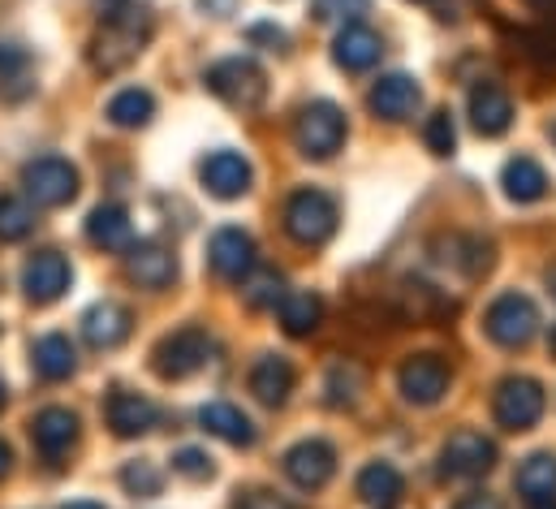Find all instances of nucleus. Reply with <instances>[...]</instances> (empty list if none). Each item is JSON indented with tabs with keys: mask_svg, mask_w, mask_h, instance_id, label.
<instances>
[{
	"mask_svg": "<svg viewBox=\"0 0 556 509\" xmlns=\"http://www.w3.org/2000/svg\"><path fill=\"white\" fill-rule=\"evenodd\" d=\"M155 17L139 0H126L117 9H104V22L96 26L91 44H87V61L96 74H122L126 65H135L142 48L151 44Z\"/></svg>",
	"mask_w": 556,
	"mask_h": 509,
	"instance_id": "1",
	"label": "nucleus"
},
{
	"mask_svg": "<svg viewBox=\"0 0 556 509\" xmlns=\"http://www.w3.org/2000/svg\"><path fill=\"white\" fill-rule=\"evenodd\" d=\"M203 83H207V91H212L220 104L242 109V113H255V109L264 104V96H268V74H264V65L251 61V57H225V61H216V65L203 74Z\"/></svg>",
	"mask_w": 556,
	"mask_h": 509,
	"instance_id": "2",
	"label": "nucleus"
},
{
	"mask_svg": "<svg viewBox=\"0 0 556 509\" xmlns=\"http://www.w3.org/2000/svg\"><path fill=\"white\" fill-rule=\"evenodd\" d=\"M212 337L199 328V324H181V328H173V333H164L160 342H155V350H151V372L160 376V381H190L194 372H203L207 368V359H212Z\"/></svg>",
	"mask_w": 556,
	"mask_h": 509,
	"instance_id": "3",
	"label": "nucleus"
},
{
	"mask_svg": "<svg viewBox=\"0 0 556 509\" xmlns=\"http://www.w3.org/2000/svg\"><path fill=\"white\" fill-rule=\"evenodd\" d=\"M337 225H341V208H337L332 195H324V190H298V195H289V203H285V234L298 247H324V243H332Z\"/></svg>",
	"mask_w": 556,
	"mask_h": 509,
	"instance_id": "4",
	"label": "nucleus"
},
{
	"mask_svg": "<svg viewBox=\"0 0 556 509\" xmlns=\"http://www.w3.org/2000/svg\"><path fill=\"white\" fill-rule=\"evenodd\" d=\"M488 337L501 346V350H522L535 342L540 333V307L527 298V294H501L492 307H488V320H483Z\"/></svg>",
	"mask_w": 556,
	"mask_h": 509,
	"instance_id": "5",
	"label": "nucleus"
},
{
	"mask_svg": "<svg viewBox=\"0 0 556 509\" xmlns=\"http://www.w3.org/2000/svg\"><path fill=\"white\" fill-rule=\"evenodd\" d=\"M22 186L35 208H65L78 199V169L65 156H39L22 169Z\"/></svg>",
	"mask_w": 556,
	"mask_h": 509,
	"instance_id": "6",
	"label": "nucleus"
},
{
	"mask_svg": "<svg viewBox=\"0 0 556 509\" xmlns=\"http://www.w3.org/2000/svg\"><path fill=\"white\" fill-rule=\"evenodd\" d=\"M293 142L306 160H328L341 151L345 142V113L332 104V100H315L302 109L298 126H293Z\"/></svg>",
	"mask_w": 556,
	"mask_h": 509,
	"instance_id": "7",
	"label": "nucleus"
},
{
	"mask_svg": "<svg viewBox=\"0 0 556 509\" xmlns=\"http://www.w3.org/2000/svg\"><path fill=\"white\" fill-rule=\"evenodd\" d=\"M544 406H548L544 384L531 381V376H509L496 388V406L492 410H496V423L505 432H531L544 419Z\"/></svg>",
	"mask_w": 556,
	"mask_h": 509,
	"instance_id": "8",
	"label": "nucleus"
},
{
	"mask_svg": "<svg viewBox=\"0 0 556 509\" xmlns=\"http://www.w3.org/2000/svg\"><path fill=\"white\" fill-rule=\"evenodd\" d=\"M492 467H496V445L475 427H457L440 449V471L448 480H483Z\"/></svg>",
	"mask_w": 556,
	"mask_h": 509,
	"instance_id": "9",
	"label": "nucleus"
},
{
	"mask_svg": "<svg viewBox=\"0 0 556 509\" xmlns=\"http://www.w3.org/2000/svg\"><path fill=\"white\" fill-rule=\"evenodd\" d=\"M285 475H289L293 488L319 493V488H328V480L337 475V449H332L328 440H319V436L298 440V445L285 454Z\"/></svg>",
	"mask_w": 556,
	"mask_h": 509,
	"instance_id": "10",
	"label": "nucleus"
},
{
	"mask_svg": "<svg viewBox=\"0 0 556 509\" xmlns=\"http://www.w3.org/2000/svg\"><path fill=\"white\" fill-rule=\"evenodd\" d=\"M74 281V268L61 251H35L22 268V294L35 302V307H48L56 302Z\"/></svg>",
	"mask_w": 556,
	"mask_h": 509,
	"instance_id": "11",
	"label": "nucleus"
},
{
	"mask_svg": "<svg viewBox=\"0 0 556 509\" xmlns=\"http://www.w3.org/2000/svg\"><path fill=\"white\" fill-rule=\"evenodd\" d=\"M207 263H212V272H216L220 281H229V285L247 281V276L255 272V238H251L247 229H238V225L216 229L212 243H207Z\"/></svg>",
	"mask_w": 556,
	"mask_h": 509,
	"instance_id": "12",
	"label": "nucleus"
},
{
	"mask_svg": "<svg viewBox=\"0 0 556 509\" xmlns=\"http://www.w3.org/2000/svg\"><path fill=\"white\" fill-rule=\"evenodd\" d=\"M78 432H83V423H78V414L65 410V406H48V410H39V414L30 419V440H35V449H39L43 462L70 458V449L78 445Z\"/></svg>",
	"mask_w": 556,
	"mask_h": 509,
	"instance_id": "13",
	"label": "nucleus"
},
{
	"mask_svg": "<svg viewBox=\"0 0 556 509\" xmlns=\"http://www.w3.org/2000/svg\"><path fill=\"white\" fill-rule=\"evenodd\" d=\"M199 182L212 199H242L251 190L255 173H251L247 156H238V151H207L199 164Z\"/></svg>",
	"mask_w": 556,
	"mask_h": 509,
	"instance_id": "14",
	"label": "nucleus"
},
{
	"mask_svg": "<svg viewBox=\"0 0 556 509\" xmlns=\"http://www.w3.org/2000/svg\"><path fill=\"white\" fill-rule=\"evenodd\" d=\"M104 419H109L113 436L135 440V436H147V432L160 423V406H155L147 393L113 388V393H109V401H104Z\"/></svg>",
	"mask_w": 556,
	"mask_h": 509,
	"instance_id": "15",
	"label": "nucleus"
},
{
	"mask_svg": "<svg viewBox=\"0 0 556 509\" xmlns=\"http://www.w3.org/2000/svg\"><path fill=\"white\" fill-rule=\"evenodd\" d=\"M448 381L453 376H448V368H444L440 355H415L397 372V388H402V397L410 406H435L448 393Z\"/></svg>",
	"mask_w": 556,
	"mask_h": 509,
	"instance_id": "16",
	"label": "nucleus"
},
{
	"mask_svg": "<svg viewBox=\"0 0 556 509\" xmlns=\"http://www.w3.org/2000/svg\"><path fill=\"white\" fill-rule=\"evenodd\" d=\"M130 333H135V315H130V307H122L113 298L91 302L83 311V337L91 350H117L122 342H130Z\"/></svg>",
	"mask_w": 556,
	"mask_h": 509,
	"instance_id": "17",
	"label": "nucleus"
},
{
	"mask_svg": "<svg viewBox=\"0 0 556 509\" xmlns=\"http://www.w3.org/2000/svg\"><path fill=\"white\" fill-rule=\"evenodd\" d=\"M367 104H371V113L384 117V122H410L418 113V104H422V91H418V83L410 74H384V78L371 87Z\"/></svg>",
	"mask_w": 556,
	"mask_h": 509,
	"instance_id": "18",
	"label": "nucleus"
},
{
	"mask_svg": "<svg viewBox=\"0 0 556 509\" xmlns=\"http://www.w3.org/2000/svg\"><path fill=\"white\" fill-rule=\"evenodd\" d=\"M380 52H384V44H380V35H376L367 22H345V26L337 30L332 61H337L341 70L363 74V70H371V65L380 61Z\"/></svg>",
	"mask_w": 556,
	"mask_h": 509,
	"instance_id": "19",
	"label": "nucleus"
},
{
	"mask_svg": "<svg viewBox=\"0 0 556 509\" xmlns=\"http://www.w3.org/2000/svg\"><path fill=\"white\" fill-rule=\"evenodd\" d=\"M126 272L142 289H168L177 281V254L160 243H139L126 251Z\"/></svg>",
	"mask_w": 556,
	"mask_h": 509,
	"instance_id": "20",
	"label": "nucleus"
},
{
	"mask_svg": "<svg viewBox=\"0 0 556 509\" xmlns=\"http://www.w3.org/2000/svg\"><path fill=\"white\" fill-rule=\"evenodd\" d=\"M199 427L233 449H251L255 445V423L233 406V401H207L199 406Z\"/></svg>",
	"mask_w": 556,
	"mask_h": 509,
	"instance_id": "21",
	"label": "nucleus"
},
{
	"mask_svg": "<svg viewBox=\"0 0 556 509\" xmlns=\"http://www.w3.org/2000/svg\"><path fill=\"white\" fill-rule=\"evenodd\" d=\"M470 126L479 129L483 138H501L505 129L514 126V100L496 83L470 87Z\"/></svg>",
	"mask_w": 556,
	"mask_h": 509,
	"instance_id": "22",
	"label": "nucleus"
},
{
	"mask_svg": "<svg viewBox=\"0 0 556 509\" xmlns=\"http://www.w3.org/2000/svg\"><path fill=\"white\" fill-rule=\"evenodd\" d=\"M30 368H35L39 381L61 384L78 372V350H74V342H70L65 333H43V337L30 346Z\"/></svg>",
	"mask_w": 556,
	"mask_h": 509,
	"instance_id": "23",
	"label": "nucleus"
},
{
	"mask_svg": "<svg viewBox=\"0 0 556 509\" xmlns=\"http://www.w3.org/2000/svg\"><path fill=\"white\" fill-rule=\"evenodd\" d=\"M87 243L100 247V251H130V247H135L130 212H126L122 203H100V208L87 216Z\"/></svg>",
	"mask_w": 556,
	"mask_h": 509,
	"instance_id": "24",
	"label": "nucleus"
},
{
	"mask_svg": "<svg viewBox=\"0 0 556 509\" xmlns=\"http://www.w3.org/2000/svg\"><path fill=\"white\" fill-rule=\"evenodd\" d=\"M406 497V480L393 462H371L358 475V501L367 509H397Z\"/></svg>",
	"mask_w": 556,
	"mask_h": 509,
	"instance_id": "25",
	"label": "nucleus"
},
{
	"mask_svg": "<svg viewBox=\"0 0 556 509\" xmlns=\"http://www.w3.org/2000/svg\"><path fill=\"white\" fill-rule=\"evenodd\" d=\"M293 384H298V372H293V363L280 359V355H264V359L251 368V393H255L264 406H285L289 393H293Z\"/></svg>",
	"mask_w": 556,
	"mask_h": 509,
	"instance_id": "26",
	"label": "nucleus"
},
{
	"mask_svg": "<svg viewBox=\"0 0 556 509\" xmlns=\"http://www.w3.org/2000/svg\"><path fill=\"white\" fill-rule=\"evenodd\" d=\"M501 186H505V195H509L514 203H540V199L548 195V173H544L540 160L514 156V160L501 169Z\"/></svg>",
	"mask_w": 556,
	"mask_h": 509,
	"instance_id": "27",
	"label": "nucleus"
},
{
	"mask_svg": "<svg viewBox=\"0 0 556 509\" xmlns=\"http://www.w3.org/2000/svg\"><path fill=\"white\" fill-rule=\"evenodd\" d=\"M514 484H518V493L527 497V506H531V501H556V458L553 454H531V458L518 467Z\"/></svg>",
	"mask_w": 556,
	"mask_h": 509,
	"instance_id": "28",
	"label": "nucleus"
},
{
	"mask_svg": "<svg viewBox=\"0 0 556 509\" xmlns=\"http://www.w3.org/2000/svg\"><path fill=\"white\" fill-rule=\"evenodd\" d=\"M104 117H109L117 129L151 126V117H155V96H151V91H142V87H126V91H117V96L109 100Z\"/></svg>",
	"mask_w": 556,
	"mask_h": 509,
	"instance_id": "29",
	"label": "nucleus"
},
{
	"mask_svg": "<svg viewBox=\"0 0 556 509\" xmlns=\"http://www.w3.org/2000/svg\"><path fill=\"white\" fill-rule=\"evenodd\" d=\"M319 320H324L319 294L298 289V294H285V298H280V324H285L289 337H311V333L319 328Z\"/></svg>",
	"mask_w": 556,
	"mask_h": 509,
	"instance_id": "30",
	"label": "nucleus"
},
{
	"mask_svg": "<svg viewBox=\"0 0 556 509\" xmlns=\"http://www.w3.org/2000/svg\"><path fill=\"white\" fill-rule=\"evenodd\" d=\"M466 281H479V276H488L492 272V243H483V238H448V254H444Z\"/></svg>",
	"mask_w": 556,
	"mask_h": 509,
	"instance_id": "31",
	"label": "nucleus"
},
{
	"mask_svg": "<svg viewBox=\"0 0 556 509\" xmlns=\"http://www.w3.org/2000/svg\"><path fill=\"white\" fill-rule=\"evenodd\" d=\"M397 294H402V311H406L410 320H431V315L453 311V302H448L435 285H427V281H418V276H406Z\"/></svg>",
	"mask_w": 556,
	"mask_h": 509,
	"instance_id": "32",
	"label": "nucleus"
},
{
	"mask_svg": "<svg viewBox=\"0 0 556 509\" xmlns=\"http://www.w3.org/2000/svg\"><path fill=\"white\" fill-rule=\"evenodd\" d=\"M35 229V208L17 195H0V243H22Z\"/></svg>",
	"mask_w": 556,
	"mask_h": 509,
	"instance_id": "33",
	"label": "nucleus"
},
{
	"mask_svg": "<svg viewBox=\"0 0 556 509\" xmlns=\"http://www.w3.org/2000/svg\"><path fill=\"white\" fill-rule=\"evenodd\" d=\"M122 488H126L135 501L160 497V488H164V471H160L151 458H135V462L122 467Z\"/></svg>",
	"mask_w": 556,
	"mask_h": 509,
	"instance_id": "34",
	"label": "nucleus"
},
{
	"mask_svg": "<svg viewBox=\"0 0 556 509\" xmlns=\"http://www.w3.org/2000/svg\"><path fill=\"white\" fill-rule=\"evenodd\" d=\"M324 401L332 406V410H345V406H354L358 401V393H363V372L354 368V363H337L332 372H328V384H324Z\"/></svg>",
	"mask_w": 556,
	"mask_h": 509,
	"instance_id": "35",
	"label": "nucleus"
},
{
	"mask_svg": "<svg viewBox=\"0 0 556 509\" xmlns=\"http://www.w3.org/2000/svg\"><path fill=\"white\" fill-rule=\"evenodd\" d=\"M247 307H255V311H268V307H280V298H285V281H280V272L273 268H264V272H251L247 276Z\"/></svg>",
	"mask_w": 556,
	"mask_h": 509,
	"instance_id": "36",
	"label": "nucleus"
},
{
	"mask_svg": "<svg viewBox=\"0 0 556 509\" xmlns=\"http://www.w3.org/2000/svg\"><path fill=\"white\" fill-rule=\"evenodd\" d=\"M422 142H427V151L431 156H448L453 147H457V126H453V113H431L427 117V129H422Z\"/></svg>",
	"mask_w": 556,
	"mask_h": 509,
	"instance_id": "37",
	"label": "nucleus"
},
{
	"mask_svg": "<svg viewBox=\"0 0 556 509\" xmlns=\"http://www.w3.org/2000/svg\"><path fill=\"white\" fill-rule=\"evenodd\" d=\"M173 471H177L181 480H190V484H203V480L216 475V467H212V458H207L203 449H177V454H173Z\"/></svg>",
	"mask_w": 556,
	"mask_h": 509,
	"instance_id": "38",
	"label": "nucleus"
},
{
	"mask_svg": "<svg viewBox=\"0 0 556 509\" xmlns=\"http://www.w3.org/2000/svg\"><path fill=\"white\" fill-rule=\"evenodd\" d=\"M371 0H315V17L319 22H332V17H350L358 22V13H367Z\"/></svg>",
	"mask_w": 556,
	"mask_h": 509,
	"instance_id": "39",
	"label": "nucleus"
},
{
	"mask_svg": "<svg viewBox=\"0 0 556 509\" xmlns=\"http://www.w3.org/2000/svg\"><path fill=\"white\" fill-rule=\"evenodd\" d=\"M522 44H527V52H531L535 61L556 65V22L553 26H544V30H535V35H522Z\"/></svg>",
	"mask_w": 556,
	"mask_h": 509,
	"instance_id": "40",
	"label": "nucleus"
},
{
	"mask_svg": "<svg viewBox=\"0 0 556 509\" xmlns=\"http://www.w3.org/2000/svg\"><path fill=\"white\" fill-rule=\"evenodd\" d=\"M26 65H30V57H26L17 44H0V83L22 78V74H26Z\"/></svg>",
	"mask_w": 556,
	"mask_h": 509,
	"instance_id": "41",
	"label": "nucleus"
},
{
	"mask_svg": "<svg viewBox=\"0 0 556 509\" xmlns=\"http://www.w3.org/2000/svg\"><path fill=\"white\" fill-rule=\"evenodd\" d=\"M233 509H298V506H289L277 493H247Z\"/></svg>",
	"mask_w": 556,
	"mask_h": 509,
	"instance_id": "42",
	"label": "nucleus"
},
{
	"mask_svg": "<svg viewBox=\"0 0 556 509\" xmlns=\"http://www.w3.org/2000/svg\"><path fill=\"white\" fill-rule=\"evenodd\" d=\"M453 509H505V506H501V497H492V493H470V497H462Z\"/></svg>",
	"mask_w": 556,
	"mask_h": 509,
	"instance_id": "43",
	"label": "nucleus"
},
{
	"mask_svg": "<svg viewBox=\"0 0 556 509\" xmlns=\"http://www.w3.org/2000/svg\"><path fill=\"white\" fill-rule=\"evenodd\" d=\"M247 35H251V44H260V39H268V44H273L277 52H285V30H277V26H251Z\"/></svg>",
	"mask_w": 556,
	"mask_h": 509,
	"instance_id": "44",
	"label": "nucleus"
},
{
	"mask_svg": "<svg viewBox=\"0 0 556 509\" xmlns=\"http://www.w3.org/2000/svg\"><path fill=\"white\" fill-rule=\"evenodd\" d=\"M199 9L212 13V17H229V13L238 9V0H199Z\"/></svg>",
	"mask_w": 556,
	"mask_h": 509,
	"instance_id": "45",
	"label": "nucleus"
},
{
	"mask_svg": "<svg viewBox=\"0 0 556 509\" xmlns=\"http://www.w3.org/2000/svg\"><path fill=\"white\" fill-rule=\"evenodd\" d=\"M9 467H13V449H9L4 440H0V480L9 475Z\"/></svg>",
	"mask_w": 556,
	"mask_h": 509,
	"instance_id": "46",
	"label": "nucleus"
},
{
	"mask_svg": "<svg viewBox=\"0 0 556 509\" xmlns=\"http://www.w3.org/2000/svg\"><path fill=\"white\" fill-rule=\"evenodd\" d=\"M544 281H548V294H553V298H556V263H553V268H548V272H544Z\"/></svg>",
	"mask_w": 556,
	"mask_h": 509,
	"instance_id": "47",
	"label": "nucleus"
},
{
	"mask_svg": "<svg viewBox=\"0 0 556 509\" xmlns=\"http://www.w3.org/2000/svg\"><path fill=\"white\" fill-rule=\"evenodd\" d=\"M65 509H104L100 501H74V506H65Z\"/></svg>",
	"mask_w": 556,
	"mask_h": 509,
	"instance_id": "48",
	"label": "nucleus"
},
{
	"mask_svg": "<svg viewBox=\"0 0 556 509\" xmlns=\"http://www.w3.org/2000/svg\"><path fill=\"white\" fill-rule=\"evenodd\" d=\"M527 509H556V501H531Z\"/></svg>",
	"mask_w": 556,
	"mask_h": 509,
	"instance_id": "49",
	"label": "nucleus"
},
{
	"mask_svg": "<svg viewBox=\"0 0 556 509\" xmlns=\"http://www.w3.org/2000/svg\"><path fill=\"white\" fill-rule=\"evenodd\" d=\"M548 350H553V359H556V328H553V337H548Z\"/></svg>",
	"mask_w": 556,
	"mask_h": 509,
	"instance_id": "50",
	"label": "nucleus"
},
{
	"mask_svg": "<svg viewBox=\"0 0 556 509\" xmlns=\"http://www.w3.org/2000/svg\"><path fill=\"white\" fill-rule=\"evenodd\" d=\"M117 4H126V0H104V9H117Z\"/></svg>",
	"mask_w": 556,
	"mask_h": 509,
	"instance_id": "51",
	"label": "nucleus"
},
{
	"mask_svg": "<svg viewBox=\"0 0 556 509\" xmlns=\"http://www.w3.org/2000/svg\"><path fill=\"white\" fill-rule=\"evenodd\" d=\"M0 410H4V381H0Z\"/></svg>",
	"mask_w": 556,
	"mask_h": 509,
	"instance_id": "52",
	"label": "nucleus"
},
{
	"mask_svg": "<svg viewBox=\"0 0 556 509\" xmlns=\"http://www.w3.org/2000/svg\"><path fill=\"white\" fill-rule=\"evenodd\" d=\"M527 4H548V0H527Z\"/></svg>",
	"mask_w": 556,
	"mask_h": 509,
	"instance_id": "53",
	"label": "nucleus"
},
{
	"mask_svg": "<svg viewBox=\"0 0 556 509\" xmlns=\"http://www.w3.org/2000/svg\"><path fill=\"white\" fill-rule=\"evenodd\" d=\"M553 138H556V129H553Z\"/></svg>",
	"mask_w": 556,
	"mask_h": 509,
	"instance_id": "54",
	"label": "nucleus"
}]
</instances>
